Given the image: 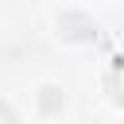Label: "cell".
Returning <instances> with one entry per match:
<instances>
[{
	"label": "cell",
	"instance_id": "obj_1",
	"mask_svg": "<svg viewBox=\"0 0 124 124\" xmlns=\"http://www.w3.org/2000/svg\"><path fill=\"white\" fill-rule=\"evenodd\" d=\"M105 89L116 105H124V58H112V66L105 70Z\"/></svg>",
	"mask_w": 124,
	"mask_h": 124
},
{
	"label": "cell",
	"instance_id": "obj_2",
	"mask_svg": "<svg viewBox=\"0 0 124 124\" xmlns=\"http://www.w3.org/2000/svg\"><path fill=\"white\" fill-rule=\"evenodd\" d=\"M0 116H16V112H12V108H8V105H0Z\"/></svg>",
	"mask_w": 124,
	"mask_h": 124
}]
</instances>
